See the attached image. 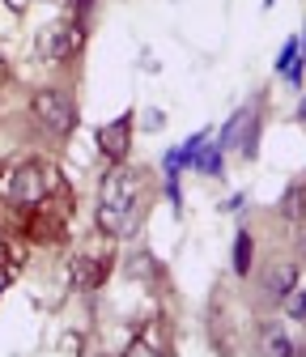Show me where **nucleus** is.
<instances>
[{
    "label": "nucleus",
    "mask_w": 306,
    "mask_h": 357,
    "mask_svg": "<svg viewBox=\"0 0 306 357\" xmlns=\"http://www.w3.org/2000/svg\"><path fill=\"white\" fill-rule=\"evenodd\" d=\"M132 111H123L119 119H111V123H102L98 128V153L115 166V162H128V153H132Z\"/></svg>",
    "instance_id": "nucleus-6"
},
{
    "label": "nucleus",
    "mask_w": 306,
    "mask_h": 357,
    "mask_svg": "<svg viewBox=\"0 0 306 357\" xmlns=\"http://www.w3.org/2000/svg\"><path fill=\"white\" fill-rule=\"evenodd\" d=\"M81 38H85V30H81L77 22H52V26L38 30L34 52H38L43 60H52V64H64V60H72V56L81 52Z\"/></svg>",
    "instance_id": "nucleus-5"
},
{
    "label": "nucleus",
    "mask_w": 306,
    "mask_h": 357,
    "mask_svg": "<svg viewBox=\"0 0 306 357\" xmlns=\"http://www.w3.org/2000/svg\"><path fill=\"white\" fill-rule=\"evenodd\" d=\"M273 5H277V0H264V9H273Z\"/></svg>",
    "instance_id": "nucleus-21"
},
{
    "label": "nucleus",
    "mask_w": 306,
    "mask_h": 357,
    "mask_svg": "<svg viewBox=\"0 0 306 357\" xmlns=\"http://www.w3.org/2000/svg\"><path fill=\"white\" fill-rule=\"evenodd\" d=\"M293 285H298V264H281L277 273H273V281H268V294H273V298L281 302V298H285V294H289Z\"/></svg>",
    "instance_id": "nucleus-10"
},
{
    "label": "nucleus",
    "mask_w": 306,
    "mask_h": 357,
    "mask_svg": "<svg viewBox=\"0 0 306 357\" xmlns=\"http://www.w3.org/2000/svg\"><path fill=\"white\" fill-rule=\"evenodd\" d=\"M0 259H5V238H0Z\"/></svg>",
    "instance_id": "nucleus-20"
},
{
    "label": "nucleus",
    "mask_w": 306,
    "mask_h": 357,
    "mask_svg": "<svg viewBox=\"0 0 306 357\" xmlns=\"http://www.w3.org/2000/svg\"><path fill=\"white\" fill-rule=\"evenodd\" d=\"M141 123H145V132H158V128H162V123H166V115H162V111H153V107H149V111H141Z\"/></svg>",
    "instance_id": "nucleus-15"
},
{
    "label": "nucleus",
    "mask_w": 306,
    "mask_h": 357,
    "mask_svg": "<svg viewBox=\"0 0 306 357\" xmlns=\"http://www.w3.org/2000/svg\"><path fill=\"white\" fill-rule=\"evenodd\" d=\"M141 217H145V174L115 162L98 183V213H94L98 230L107 238H128L141 226Z\"/></svg>",
    "instance_id": "nucleus-1"
},
{
    "label": "nucleus",
    "mask_w": 306,
    "mask_h": 357,
    "mask_svg": "<svg viewBox=\"0 0 306 357\" xmlns=\"http://www.w3.org/2000/svg\"><path fill=\"white\" fill-rule=\"evenodd\" d=\"M251 264H255V238H251V230H238L234 234V255H230L234 277H251Z\"/></svg>",
    "instance_id": "nucleus-9"
},
{
    "label": "nucleus",
    "mask_w": 306,
    "mask_h": 357,
    "mask_svg": "<svg viewBox=\"0 0 306 357\" xmlns=\"http://www.w3.org/2000/svg\"><path fill=\"white\" fill-rule=\"evenodd\" d=\"M298 52H302V60H306V26H302V34H298Z\"/></svg>",
    "instance_id": "nucleus-17"
},
{
    "label": "nucleus",
    "mask_w": 306,
    "mask_h": 357,
    "mask_svg": "<svg viewBox=\"0 0 306 357\" xmlns=\"http://www.w3.org/2000/svg\"><path fill=\"white\" fill-rule=\"evenodd\" d=\"M0 73H9V64H5V56H0Z\"/></svg>",
    "instance_id": "nucleus-19"
},
{
    "label": "nucleus",
    "mask_w": 306,
    "mask_h": 357,
    "mask_svg": "<svg viewBox=\"0 0 306 357\" xmlns=\"http://www.w3.org/2000/svg\"><path fill=\"white\" fill-rule=\"evenodd\" d=\"M145 273H158V268H153L149 251H137L132 259H128V277H145Z\"/></svg>",
    "instance_id": "nucleus-12"
},
{
    "label": "nucleus",
    "mask_w": 306,
    "mask_h": 357,
    "mask_svg": "<svg viewBox=\"0 0 306 357\" xmlns=\"http://www.w3.org/2000/svg\"><path fill=\"white\" fill-rule=\"evenodd\" d=\"M166 200L174 204V213H183V188H179V174H166Z\"/></svg>",
    "instance_id": "nucleus-14"
},
{
    "label": "nucleus",
    "mask_w": 306,
    "mask_h": 357,
    "mask_svg": "<svg viewBox=\"0 0 306 357\" xmlns=\"http://www.w3.org/2000/svg\"><path fill=\"white\" fill-rule=\"evenodd\" d=\"M259 349H264V353H289L293 344L285 340V332H264V344H259Z\"/></svg>",
    "instance_id": "nucleus-13"
},
{
    "label": "nucleus",
    "mask_w": 306,
    "mask_h": 357,
    "mask_svg": "<svg viewBox=\"0 0 306 357\" xmlns=\"http://www.w3.org/2000/svg\"><path fill=\"white\" fill-rule=\"evenodd\" d=\"M9 281H13V273L5 268V259H0V298H5V289H9Z\"/></svg>",
    "instance_id": "nucleus-16"
},
{
    "label": "nucleus",
    "mask_w": 306,
    "mask_h": 357,
    "mask_svg": "<svg viewBox=\"0 0 306 357\" xmlns=\"http://www.w3.org/2000/svg\"><path fill=\"white\" fill-rule=\"evenodd\" d=\"M259 111L255 107H238L230 119H226V128H222V137H217V145H222L226 153H243L247 162L259 153Z\"/></svg>",
    "instance_id": "nucleus-4"
},
{
    "label": "nucleus",
    "mask_w": 306,
    "mask_h": 357,
    "mask_svg": "<svg viewBox=\"0 0 306 357\" xmlns=\"http://www.w3.org/2000/svg\"><path fill=\"white\" fill-rule=\"evenodd\" d=\"M298 123H306V94H302V102H298Z\"/></svg>",
    "instance_id": "nucleus-18"
},
{
    "label": "nucleus",
    "mask_w": 306,
    "mask_h": 357,
    "mask_svg": "<svg viewBox=\"0 0 306 357\" xmlns=\"http://www.w3.org/2000/svg\"><path fill=\"white\" fill-rule=\"evenodd\" d=\"M281 306H285V315H289V319H298V324H302V319H306V289H302V285H293V289L281 298Z\"/></svg>",
    "instance_id": "nucleus-11"
},
{
    "label": "nucleus",
    "mask_w": 306,
    "mask_h": 357,
    "mask_svg": "<svg viewBox=\"0 0 306 357\" xmlns=\"http://www.w3.org/2000/svg\"><path fill=\"white\" fill-rule=\"evenodd\" d=\"M68 281H72V289H81V294H90V289H98V285L107 281V264H102L98 255H72V268H68Z\"/></svg>",
    "instance_id": "nucleus-7"
},
{
    "label": "nucleus",
    "mask_w": 306,
    "mask_h": 357,
    "mask_svg": "<svg viewBox=\"0 0 306 357\" xmlns=\"http://www.w3.org/2000/svg\"><path fill=\"white\" fill-rule=\"evenodd\" d=\"M192 166L200 170V174H208V178H222V170H226V149L217 145L213 137L196 149V158H192Z\"/></svg>",
    "instance_id": "nucleus-8"
},
{
    "label": "nucleus",
    "mask_w": 306,
    "mask_h": 357,
    "mask_svg": "<svg viewBox=\"0 0 306 357\" xmlns=\"http://www.w3.org/2000/svg\"><path fill=\"white\" fill-rule=\"evenodd\" d=\"M52 183H56V170H52L47 162L30 158V162H22V166L9 174L5 196H9V204H17V208H38L43 200L52 196Z\"/></svg>",
    "instance_id": "nucleus-2"
},
{
    "label": "nucleus",
    "mask_w": 306,
    "mask_h": 357,
    "mask_svg": "<svg viewBox=\"0 0 306 357\" xmlns=\"http://www.w3.org/2000/svg\"><path fill=\"white\" fill-rule=\"evenodd\" d=\"M30 115L38 119V128H47L52 137H68L77 128V102L64 89H38L30 98Z\"/></svg>",
    "instance_id": "nucleus-3"
}]
</instances>
